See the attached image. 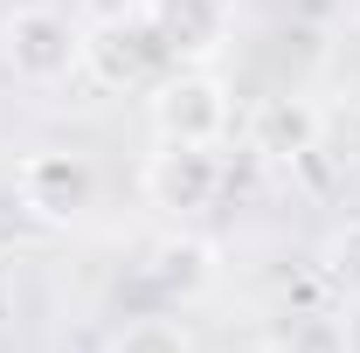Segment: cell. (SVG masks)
<instances>
[{
  "label": "cell",
  "mask_w": 360,
  "mask_h": 353,
  "mask_svg": "<svg viewBox=\"0 0 360 353\" xmlns=\"http://www.w3.org/2000/svg\"><path fill=\"white\" fill-rule=\"evenodd\" d=\"M90 201H97V174H90L84 153H28L21 160V208L35 222H56V229H70V222L90 215Z\"/></svg>",
  "instance_id": "5b68a950"
},
{
  "label": "cell",
  "mask_w": 360,
  "mask_h": 353,
  "mask_svg": "<svg viewBox=\"0 0 360 353\" xmlns=\"http://www.w3.org/2000/svg\"><path fill=\"white\" fill-rule=\"evenodd\" d=\"M111 353H194V333L180 319H167V312H153V319H132Z\"/></svg>",
  "instance_id": "9c48e42d"
},
{
  "label": "cell",
  "mask_w": 360,
  "mask_h": 353,
  "mask_svg": "<svg viewBox=\"0 0 360 353\" xmlns=\"http://www.w3.org/2000/svg\"><path fill=\"white\" fill-rule=\"evenodd\" d=\"M229 353H270V347H264V340H243V347H229Z\"/></svg>",
  "instance_id": "7c38bea8"
},
{
  "label": "cell",
  "mask_w": 360,
  "mask_h": 353,
  "mask_svg": "<svg viewBox=\"0 0 360 353\" xmlns=\"http://www.w3.org/2000/svg\"><path fill=\"white\" fill-rule=\"evenodd\" d=\"M243 139H250V153H257V160L291 167V160H305V153L319 146V111L305 104V97H291V90L257 97V104H250V118H243Z\"/></svg>",
  "instance_id": "52a82bcc"
},
{
  "label": "cell",
  "mask_w": 360,
  "mask_h": 353,
  "mask_svg": "<svg viewBox=\"0 0 360 353\" xmlns=\"http://www.w3.org/2000/svg\"><path fill=\"white\" fill-rule=\"evenodd\" d=\"M229 125H236V104H229V84L215 70L187 63V70H167L153 84V132L180 139V146H222Z\"/></svg>",
  "instance_id": "3957f363"
},
{
  "label": "cell",
  "mask_w": 360,
  "mask_h": 353,
  "mask_svg": "<svg viewBox=\"0 0 360 353\" xmlns=\"http://www.w3.org/2000/svg\"><path fill=\"white\" fill-rule=\"evenodd\" d=\"M146 277L167 291V298H201L208 291V277H215V257H208V243H194V236H167V243H153L146 250Z\"/></svg>",
  "instance_id": "ba28073f"
},
{
  "label": "cell",
  "mask_w": 360,
  "mask_h": 353,
  "mask_svg": "<svg viewBox=\"0 0 360 353\" xmlns=\"http://www.w3.org/2000/svg\"><path fill=\"white\" fill-rule=\"evenodd\" d=\"M333 277L360 291V222L347 229V236H340V243H333Z\"/></svg>",
  "instance_id": "30bf717a"
},
{
  "label": "cell",
  "mask_w": 360,
  "mask_h": 353,
  "mask_svg": "<svg viewBox=\"0 0 360 353\" xmlns=\"http://www.w3.org/2000/svg\"><path fill=\"white\" fill-rule=\"evenodd\" d=\"M0 63L28 90H56L84 70V21L56 0H28L0 21Z\"/></svg>",
  "instance_id": "6da1fadb"
},
{
  "label": "cell",
  "mask_w": 360,
  "mask_h": 353,
  "mask_svg": "<svg viewBox=\"0 0 360 353\" xmlns=\"http://www.w3.org/2000/svg\"><path fill=\"white\" fill-rule=\"evenodd\" d=\"M84 70L104 90H139V84H160L174 63H167L160 35L146 28V14L125 7V14H104V21L84 28Z\"/></svg>",
  "instance_id": "277c9868"
},
{
  "label": "cell",
  "mask_w": 360,
  "mask_h": 353,
  "mask_svg": "<svg viewBox=\"0 0 360 353\" xmlns=\"http://www.w3.org/2000/svg\"><path fill=\"white\" fill-rule=\"evenodd\" d=\"M229 187V167H222V146H180V139H160V153L139 167V194L160 208L167 222H201Z\"/></svg>",
  "instance_id": "7a4b0ae2"
},
{
  "label": "cell",
  "mask_w": 360,
  "mask_h": 353,
  "mask_svg": "<svg viewBox=\"0 0 360 353\" xmlns=\"http://www.w3.org/2000/svg\"><path fill=\"white\" fill-rule=\"evenodd\" d=\"M139 14H146V28L160 35L167 49V63L187 70V63H208L215 49L229 42V0H139Z\"/></svg>",
  "instance_id": "8992f818"
},
{
  "label": "cell",
  "mask_w": 360,
  "mask_h": 353,
  "mask_svg": "<svg viewBox=\"0 0 360 353\" xmlns=\"http://www.w3.org/2000/svg\"><path fill=\"white\" fill-rule=\"evenodd\" d=\"M333 347L340 353H360V291L340 305V326H333Z\"/></svg>",
  "instance_id": "8fae6325"
}]
</instances>
